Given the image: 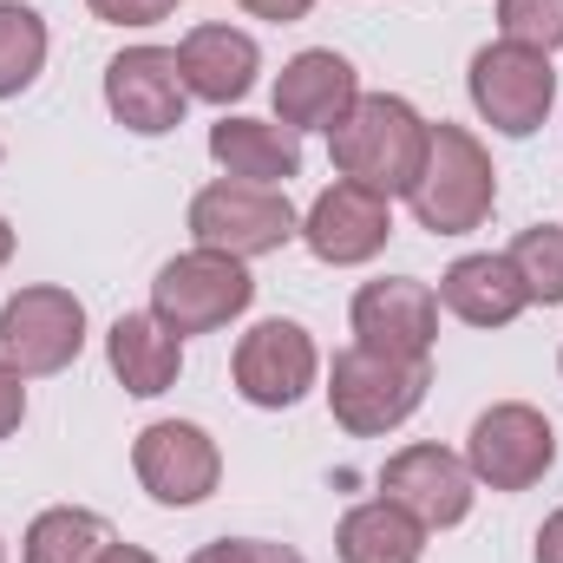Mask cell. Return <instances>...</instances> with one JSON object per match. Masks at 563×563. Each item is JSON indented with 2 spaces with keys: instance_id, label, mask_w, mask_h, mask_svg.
<instances>
[{
  "instance_id": "cell-3",
  "label": "cell",
  "mask_w": 563,
  "mask_h": 563,
  "mask_svg": "<svg viewBox=\"0 0 563 563\" xmlns=\"http://www.w3.org/2000/svg\"><path fill=\"white\" fill-rule=\"evenodd\" d=\"M426 387H432L426 361H394V354H374V347H347V354H334L328 407L347 432L374 439V432H394L400 420H413Z\"/></svg>"
},
{
  "instance_id": "cell-4",
  "label": "cell",
  "mask_w": 563,
  "mask_h": 563,
  "mask_svg": "<svg viewBox=\"0 0 563 563\" xmlns=\"http://www.w3.org/2000/svg\"><path fill=\"white\" fill-rule=\"evenodd\" d=\"M250 295H256V282L243 276V263H236V256H217V250L177 256V263H164L157 282H151V308H157V321H164L177 341L223 328L230 314L250 308Z\"/></svg>"
},
{
  "instance_id": "cell-1",
  "label": "cell",
  "mask_w": 563,
  "mask_h": 563,
  "mask_svg": "<svg viewBox=\"0 0 563 563\" xmlns=\"http://www.w3.org/2000/svg\"><path fill=\"white\" fill-rule=\"evenodd\" d=\"M426 132H432V125H426L407 99L367 92V99H354V112L334 125V164H341V177L361 184V190H380V197L413 190V177H420V164H426Z\"/></svg>"
},
{
  "instance_id": "cell-5",
  "label": "cell",
  "mask_w": 563,
  "mask_h": 563,
  "mask_svg": "<svg viewBox=\"0 0 563 563\" xmlns=\"http://www.w3.org/2000/svg\"><path fill=\"white\" fill-rule=\"evenodd\" d=\"M190 230H197L203 250L243 263V256H269V250H282L295 236V210L269 184H236L230 177V184H210L190 203Z\"/></svg>"
},
{
  "instance_id": "cell-10",
  "label": "cell",
  "mask_w": 563,
  "mask_h": 563,
  "mask_svg": "<svg viewBox=\"0 0 563 563\" xmlns=\"http://www.w3.org/2000/svg\"><path fill=\"white\" fill-rule=\"evenodd\" d=\"M184 99H190V86L177 73V53H164V46H132V53H119L106 66V106H112V119L144 132V139L184 125Z\"/></svg>"
},
{
  "instance_id": "cell-17",
  "label": "cell",
  "mask_w": 563,
  "mask_h": 563,
  "mask_svg": "<svg viewBox=\"0 0 563 563\" xmlns=\"http://www.w3.org/2000/svg\"><path fill=\"white\" fill-rule=\"evenodd\" d=\"M439 301L459 321H472V328H505V321H518L531 308L511 256H459L445 269V282H439Z\"/></svg>"
},
{
  "instance_id": "cell-12",
  "label": "cell",
  "mask_w": 563,
  "mask_h": 563,
  "mask_svg": "<svg viewBox=\"0 0 563 563\" xmlns=\"http://www.w3.org/2000/svg\"><path fill=\"white\" fill-rule=\"evenodd\" d=\"M236 387L250 407H295L314 387V341L301 321H256L236 347Z\"/></svg>"
},
{
  "instance_id": "cell-31",
  "label": "cell",
  "mask_w": 563,
  "mask_h": 563,
  "mask_svg": "<svg viewBox=\"0 0 563 563\" xmlns=\"http://www.w3.org/2000/svg\"><path fill=\"white\" fill-rule=\"evenodd\" d=\"M7 256H13V230L0 223V263H7Z\"/></svg>"
},
{
  "instance_id": "cell-19",
  "label": "cell",
  "mask_w": 563,
  "mask_h": 563,
  "mask_svg": "<svg viewBox=\"0 0 563 563\" xmlns=\"http://www.w3.org/2000/svg\"><path fill=\"white\" fill-rule=\"evenodd\" d=\"M106 354H112V374L125 380V394H139V400L164 394L177 380V367H184V341L157 314H119Z\"/></svg>"
},
{
  "instance_id": "cell-22",
  "label": "cell",
  "mask_w": 563,
  "mask_h": 563,
  "mask_svg": "<svg viewBox=\"0 0 563 563\" xmlns=\"http://www.w3.org/2000/svg\"><path fill=\"white\" fill-rule=\"evenodd\" d=\"M46 66V26L33 7H0V99H13L20 86H33V73Z\"/></svg>"
},
{
  "instance_id": "cell-7",
  "label": "cell",
  "mask_w": 563,
  "mask_h": 563,
  "mask_svg": "<svg viewBox=\"0 0 563 563\" xmlns=\"http://www.w3.org/2000/svg\"><path fill=\"white\" fill-rule=\"evenodd\" d=\"M86 347V308L66 288H20L0 308V354L13 374H59Z\"/></svg>"
},
{
  "instance_id": "cell-11",
  "label": "cell",
  "mask_w": 563,
  "mask_h": 563,
  "mask_svg": "<svg viewBox=\"0 0 563 563\" xmlns=\"http://www.w3.org/2000/svg\"><path fill=\"white\" fill-rule=\"evenodd\" d=\"M380 492L400 511H413L426 531H445L472 511V465L452 459L445 445H407L380 465Z\"/></svg>"
},
{
  "instance_id": "cell-25",
  "label": "cell",
  "mask_w": 563,
  "mask_h": 563,
  "mask_svg": "<svg viewBox=\"0 0 563 563\" xmlns=\"http://www.w3.org/2000/svg\"><path fill=\"white\" fill-rule=\"evenodd\" d=\"M190 563H301L288 544H263V538H223V544H203Z\"/></svg>"
},
{
  "instance_id": "cell-18",
  "label": "cell",
  "mask_w": 563,
  "mask_h": 563,
  "mask_svg": "<svg viewBox=\"0 0 563 563\" xmlns=\"http://www.w3.org/2000/svg\"><path fill=\"white\" fill-rule=\"evenodd\" d=\"M210 157L236 184H288L301 170V139L269 119H223L210 125Z\"/></svg>"
},
{
  "instance_id": "cell-13",
  "label": "cell",
  "mask_w": 563,
  "mask_h": 563,
  "mask_svg": "<svg viewBox=\"0 0 563 563\" xmlns=\"http://www.w3.org/2000/svg\"><path fill=\"white\" fill-rule=\"evenodd\" d=\"M354 334H361V347H374V354H394V361H426V347H432V334H439V301H432V288L426 282H367L361 295H354Z\"/></svg>"
},
{
  "instance_id": "cell-32",
  "label": "cell",
  "mask_w": 563,
  "mask_h": 563,
  "mask_svg": "<svg viewBox=\"0 0 563 563\" xmlns=\"http://www.w3.org/2000/svg\"><path fill=\"white\" fill-rule=\"evenodd\" d=\"M0 563H7V558H0Z\"/></svg>"
},
{
  "instance_id": "cell-30",
  "label": "cell",
  "mask_w": 563,
  "mask_h": 563,
  "mask_svg": "<svg viewBox=\"0 0 563 563\" xmlns=\"http://www.w3.org/2000/svg\"><path fill=\"white\" fill-rule=\"evenodd\" d=\"M99 563H157V558H151V551H139V544H112Z\"/></svg>"
},
{
  "instance_id": "cell-27",
  "label": "cell",
  "mask_w": 563,
  "mask_h": 563,
  "mask_svg": "<svg viewBox=\"0 0 563 563\" xmlns=\"http://www.w3.org/2000/svg\"><path fill=\"white\" fill-rule=\"evenodd\" d=\"M20 380H26V374H13V367L0 361V439L26 420V387H20Z\"/></svg>"
},
{
  "instance_id": "cell-20",
  "label": "cell",
  "mask_w": 563,
  "mask_h": 563,
  "mask_svg": "<svg viewBox=\"0 0 563 563\" xmlns=\"http://www.w3.org/2000/svg\"><path fill=\"white\" fill-rule=\"evenodd\" d=\"M334 551H341V563H420L426 525L413 511H400L394 498H374V505H354L341 518Z\"/></svg>"
},
{
  "instance_id": "cell-2",
  "label": "cell",
  "mask_w": 563,
  "mask_h": 563,
  "mask_svg": "<svg viewBox=\"0 0 563 563\" xmlns=\"http://www.w3.org/2000/svg\"><path fill=\"white\" fill-rule=\"evenodd\" d=\"M407 197H413L420 230H432V236L478 230L485 210H492V197H498V177H492L485 144L472 139V132H459V125H432L426 132V164H420V177H413Z\"/></svg>"
},
{
  "instance_id": "cell-26",
  "label": "cell",
  "mask_w": 563,
  "mask_h": 563,
  "mask_svg": "<svg viewBox=\"0 0 563 563\" xmlns=\"http://www.w3.org/2000/svg\"><path fill=\"white\" fill-rule=\"evenodd\" d=\"M99 20H112V26H151V20H164L177 0H86Z\"/></svg>"
},
{
  "instance_id": "cell-28",
  "label": "cell",
  "mask_w": 563,
  "mask_h": 563,
  "mask_svg": "<svg viewBox=\"0 0 563 563\" xmlns=\"http://www.w3.org/2000/svg\"><path fill=\"white\" fill-rule=\"evenodd\" d=\"M243 7H250L256 20H301L314 0H243Z\"/></svg>"
},
{
  "instance_id": "cell-24",
  "label": "cell",
  "mask_w": 563,
  "mask_h": 563,
  "mask_svg": "<svg viewBox=\"0 0 563 563\" xmlns=\"http://www.w3.org/2000/svg\"><path fill=\"white\" fill-rule=\"evenodd\" d=\"M498 26H505V40H518L531 53H558L563 46V0H498Z\"/></svg>"
},
{
  "instance_id": "cell-21",
  "label": "cell",
  "mask_w": 563,
  "mask_h": 563,
  "mask_svg": "<svg viewBox=\"0 0 563 563\" xmlns=\"http://www.w3.org/2000/svg\"><path fill=\"white\" fill-rule=\"evenodd\" d=\"M112 544H119V538H112V525H106L99 511L59 505V511H40V518H33V531H26V563H99Z\"/></svg>"
},
{
  "instance_id": "cell-23",
  "label": "cell",
  "mask_w": 563,
  "mask_h": 563,
  "mask_svg": "<svg viewBox=\"0 0 563 563\" xmlns=\"http://www.w3.org/2000/svg\"><path fill=\"white\" fill-rule=\"evenodd\" d=\"M511 269H518V282H525L531 301L558 308L563 301V230H551V223L525 230V236L511 243Z\"/></svg>"
},
{
  "instance_id": "cell-15",
  "label": "cell",
  "mask_w": 563,
  "mask_h": 563,
  "mask_svg": "<svg viewBox=\"0 0 563 563\" xmlns=\"http://www.w3.org/2000/svg\"><path fill=\"white\" fill-rule=\"evenodd\" d=\"M354 99H361V86H354V66L341 59V53H295L288 66H282L276 79V119L288 132H314V125H341L347 112H354Z\"/></svg>"
},
{
  "instance_id": "cell-6",
  "label": "cell",
  "mask_w": 563,
  "mask_h": 563,
  "mask_svg": "<svg viewBox=\"0 0 563 563\" xmlns=\"http://www.w3.org/2000/svg\"><path fill=\"white\" fill-rule=\"evenodd\" d=\"M558 99V73H551V53H531L518 40H498L472 59V106L505 132V139H531L544 125Z\"/></svg>"
},
{
  "instance_id": "cell-29",
  "label": "cell",
  "mask_w": 563,
  "mask_h": 563,
  "mask_svg": "<svg viewBox=\"0 0 563 563\" xmlns=\"http://www.w3.org/2000/svg\"><path fill=\"white\" fill-rule=\"evenodd\" d=\"M538 563H563V511L538 531Z\"/></svg>"
},
{
  "instance_id": "cell-14",
  "label": "cell",
  "mask_w": 563,
  "mask_h": 563,
  "mask_svg": "<svg viewBox=\"0 0 563 563\" xmlns=\"http://www.w3.org/2000/svg\"><path fill=\"white\" fill-rule=\"evenodd\" d=\"M301 236H308V250H314L321 263H341V269H347V263H367V256L394 236V217H387V197H380V190L334 184V190L314 197Z\"/></svg>"
},
{
  "instance_id": "cell-9",
  "label": "cell",
  "mask_w": 563,
  "mask_h": 563,
  "mask_svg": "<svg viewBox=\"0 0 563 563\" xmlns=\"http://www.w3.org/2000/svg\"><path fill=\"white\" fill-rule=\"evenodd\" d=\"M132 465H139V485L157 505H197L217 492L223 478V459H217V439L190 420H157L139 432L132 445Z\"/></svg>"
},
{
  "instance_id": "cell-8",
  "label": "cell",
  "mask_w": 563,
  "mask_h": 563,
  "mask_svg": "<svg viewBox=\"0 0 563 563\" xmlns=\"http://www.w3.org/2000/svg\"><path fill=\"white\" fill-rule=\"evenodd\" d=\"M551 459H558V432H551V420H544L538 407H518V400L478 413L472 445H465L472 478H485L492 492H525V485H538V478L551 472Z\"/></svg>"
},
{
  "instance_id": "cell-16",
  "label": "cell",
  "mask_w": 563,
  "mask_h": 563,
  "mask_svg": "<svg viewBox=\"0 0 563 563\" xmlns=\"http://www.w3.org/2000/svg\"><path fill=\"white\" fill-rule=\"evenodd\" d=\"M256 66H263V53H256V40L236 33V26H197V33L177 46L184 86H190L197 99H210V106L243 99V92L256 86Z\"/></svg>"
}]
</instances>
